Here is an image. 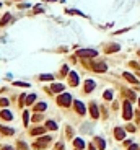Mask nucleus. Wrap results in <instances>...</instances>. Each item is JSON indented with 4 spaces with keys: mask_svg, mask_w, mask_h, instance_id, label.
<instances>
[{
    "mask_svg": "<svg viewBox=\"0 0 140 150\" xmlns=\"http://www.w3.org/2000/svg\"><path fill=\"white\" fill-rule=\"evenodd\" d=\"M69 83L72 86H77V85H78V75H77L75 72H70V75H69Z\"/></svg>",
    "mask_w": 140,
    "mask_h": 150,
    "instance_id": "nucleus-5",
    "label": "nucleus"
},
{
    "mask_svg": "<svg viewBox=\"0 0 140 150\" xmlns=\"http://www.w3.org/2000/svg\"><path fill=\"white\" fill-rule=\"evenodd\" d=\"M42 11V7H36L34 8V13H41Z\"/></svg>",
    "mask_w": 140,
    "mask_h": 150,
    "instance_id": "nucleus-32",
    "label": "nucleus"
},
{
    "mask_svg": "<svg viewBox=\"0 0 140 150\" xmlns=\"http://www.w3.org/2000/svg\"><path fill=\"white\" fill-rule=\"evenodd\" d=\"M0 132L2 134H7V135H11L15 130L11 129V127H5V126H0Z\"/></svg>",
    "mask_w": 140,
    "mask_h": 150,
    "instance_id": "nucleus-13",
    "label": "nucleus"
},
{
    "mask_svg": "<svg viewBox=\"0 0 140 150\" xmlns=\"http://www.w3.org/2000/svg\"><path fill=\"white\" fill-rule=\"evenodd\" d=\"M95 86H96V83L93 80H86L85 82V91H86V93L93 91V90H95Z\"/></svg>",
    "mask_w": 140,
    "mask_h": 150,
    "instance_id": "nucleus-8",
    "label": "nucleus"
},
{
    "mask_svg": "<svg viewBox=\"0 0 140 150\" xmlns=\"http://www.w3.org/2000/svg\"><path fill=\"white\" fill-rule=\"evenodd\" d=\"M90 150H95V147H90Z\"/></svg>",
    "mask_w": 140,
    "mask_h": 150,
    "instance_id": "nucleus-37",
    "label": "nucleus"
},
{
    "mask_svg": "<svg viewBox=\"0 0 140 150\" xmlns=\"http://www.w3.org/2000/svg\"><path fill=\"white\" fill-rule=\"evenodd\" d=\"M130 67H134V69H140V65L135 64V62H130Z\"/></svg>",
    "mask_w": 140,
    "mask_h": 150,
    "instance_id": "nucleus-31",
    "label": "nucleus"
},
{
    "mask_svg": "<svg viewBox=\"0 0 140 150\" xmlns=\"http://www.w3.org/2000/svg\"><path fill=\"white\" fill-rule=\"evenodd\" d=\"M8 20H10V15H5L3 18H2V25H5V23H7Z\"/></svg>",
    "mask_w": 140,
    "mask_h": 150,
    "instance_id": "nucleus-27",
    "label": "nucleus"
},
{
    "mask_svg": "<svg viewBox=\"0 0 140 150\" xmlns=\"http://www.w3.org/2000/svg\"><path fill=\"white\" fill-rule=\"evenodd\" d=\"M36 100V95H30L28 96V98H26V101H28V103H26V105H31V103H33V101Z\"/></svg>",
    "mask_w": 140,
    "mask_h": 150,
    "instance_id": "nucleus-22",
    "label": "nucleus"
},
{
    "mask_svg": "<svg viewBox=\"0 0 140 150\" xmlns=\"http://www.w3.org/2000/svg\"><path fill=\"white\" fill-rule=\"evenodd\" d=\"M93 70H95V72H106V70H108V65H106L104 62H100V64L93 65Z\"/></svg>",
    "mask_w": 140,
    "mask_h": 150,
    "instance_id": "nucleus-7",
    "label": "nucleus"
},
{
    "mask_svg": "<svg viewBox=\"0 0 140 150\" xmlns=\"http://www.w3.org/2000/svg\"><path fill=\"white\" fill-rule=\"evenodd\" d=\"M41 119H42V116H41V114H36L34 118H33V121H36V122H38V121H41Z\"/></svg>",
    "mask_w": 140,
    "mask_h": 150,
    "instance_id": "nucleus-29",
    "label": "nucleus"
},
{
    "mask_svg": "<svg viewBox=\"0 0 140 150\" xmlns=\"http://www.w3.org/2000/svg\"><path fill=\"white\" fill-rule=\"evenodd\" d=\"M23 121H25V126H28V122H30V114L28 113H23Z\"/></svg>",
    "mask_w": 140,
    "mask_h": 150,
    "instance_id": "nucleus-23",
    "label": "nucleus"
},
{
    "mask_svg": "<svg viewBox=\"0 0 140 150\" xmlns=\"http://www.w3.org/2000/svg\"><path fill=\"white\" fill-rule=\"evenodd\" d=\"M70 101H72V96L67 95V93H64V95H60L59 98H57V103H59L60 106H64V108L70 105Z\"/></svg>",
    "mask_w": 140,
    "mask_h": 150,
    "instance_id": "nucleus-2",
    "label": "nucleus"
},
{
    "mask_svg": "<svg viewBox=\"0 0 140 150\" xmlns=\"http://www.w3.org/2000/svg\"><path fill=\"white\" fill-rule=\"evenodd\" d=\"M20 149H21V150H28V147H26V145L23 144V142H20Z\"/></svg>",
    "mask_w": 140,
    "mask_h": 150,
    "instance_id": "nucleus-33",
    "label": "nucleus"
},
{
    "mask_svg": "<svg viewBox=\"0 0 140 150\" xmlns=\"http://www.w3.org/2000/svg\"><path fill=\"white\" fill-rule=\"evenodd\" d=\"M13 85H16V86H28V83H23V82H15Z\"/></svg>",
    "mask_w": 140,
    "mask_h": 150,
    "instance_id": "nucleus-28",
    "label": "nucleus"
},
{
    "mask_svg": "<svg viewBox=\"0 0 140 150\" xmlns=\"http://www.w3.org/2000/svg\"><path fill=\"white\" fill-rule=\"evenodd\" d=\"M73 144H75L77 149H85V142H83L81 139H75V142H73Z\"/></svg>",
    "mask_w": 140,
    "mask_h": 150,
    "instance_id": "nucleus-19",
    "label": "nucleus"
},
{
    "mask_svg": "<svg viewBox=\"0 0 140 150\" xmlns=\"http://www.w3.org/2000/svg\"><path fill=\"white\" fill-rule=\"evenodd\" d=\"M75 109H77V113H78V114H81V116L86 113V108H85V105H83L81 101H75Z\"/></svg>",
    "mask_w": 140,
    "mask_h": 150,
    "instance_id": "nucleus-6",
    "label": "nucleus"
},
{
    "mask_svg": "<svg viewBox=\"0 0 140 150\" xmlns=\"http://www.w3.org/2000/svg\"><path fill=\"white\" fill-rule=\"evenodd\" d=\"M127 129H129L130 132H135V127H134V126H129V127H127Z\"/></svg>",
    "mask_w": 140,
    "mask_h": 150,
    "instance_id": "nucleus-35",
    "label": "nucleus"
},
{
    "mask_svg": "<svg viewBox=\"0 0 140 150\" xmlns=\"http://www.w3.org/2000/svg\"><path fill=\"white\" fill-rule=\"evenodd\" d=\"M139 103H140V100H139Z\"/></svg>",
    "mask_w": 140,
    "mask_h": 150,
    "instance_id": "nucleus-38",
    "label": "nucleus"
},
{
    "mask_svg": "<svg viewBox=\"0 0 140 150\" xmlns=\"http://www.w3.org/2000/svg\"><path fill=\"white\" fill-rule=\"evenodd\" d=\"M122 93H124L127 98H130V100H135V93H134V91H130V90H122Z\"/></svg>",
    "mask_w": 140,
    "mask_h": 150,
    "instance_id": "nucleus-20",
    "label": "nucleus"
},
{
    "mask_svg": "<svg viewBox=\"0 0 140 150\" xmlns=\"http://www.w3.org/2000/svg\"><path fill=\"white\" fill-rule=\"evenodd\" d=\"M90 111H91V116L93 118H98L100 116V111H98V106H96V103H91V106H90Z\"/></svg>",
    "mask_w": 140,
    "mask_h": 150,
    "instance_id": "nucleus-11",
    "label": "nucleus"
},
{
    "mask_svg": "<svg viewBox=\"0 0 140 150\" xmlns=\"http://www.w3.org/2000/svg\"><path fill=\"white\" fill-rule=\"evenodd\" d=\"M50 90L54 91V93H60V91L64 90V85H62V83H54V85H52V88H50Z\"/></svg>",
    "mask_w": 140,
    "mask_h": 150,
    "instance_id": "nucleus-15",
    "label": "nucleus"
},
{
    "mask_svg": "<svg viewBox=\"0 0 140 150\" xmlns=\"http://www.w3.org/2000/svg\"><path fill=\"white\" fill-rule=\"evenodd\" d=\"M114 135H116V139L117 140H122L125 137V132L122 129H120V127H116V130H114Z\"/></svg>",
    "mask_w": 140,
    "mask_h": 150,
    "instance_id": "nucleus-10",
    "label": "nucleus"
},
{
    "mask_svg": "<svg viewBox=\"0 0 140 150\" xmlns=\"http://www.w3.org/2000/svg\"><path fill=\"white\" fill-rule=\"evenodd\" d=\"M77 54L80 55V57H95V55H98V51H95V49H80Z\"/></svg>",
    "mask_w": 140,
    "mask_h": 150,
    "instance_id": "nucleus-1",
    "label": "nucleus"
},
{
    "mask_svg": "<svg viewBox=\"0 0 140 150\" xmlns=\"http://www.w3.org/2000/svg\"><path fill=\"white\" fill-rule=\"evenodd\" d=\"M2 150H13V149H11V147H3Z\"/></svg>",
    "mask_w": 140,
    "mask_h": 150,
    "instance_id": "nucleus-36",
    "label": "nucleus"
},
{
    "mask_svg": "<svg viewBox=\"0 0 140 150\" xmlns=\"http://www.w3.org/2000/svg\"><path fill=\"white\" fill-rule=\"evenodd\" d=\"M120 47H119V44H111V46H108L106 47V52L108 54H111V52H116V51H119Z\"/></svg>",
    "mask_w": 140,
    "mask_h": 150,
    "instance_id": "nucleus-14",
    "label": "nucleus"
},
{
    "mask_svg": "<svg viewBox=\"0 0 140 150\" xmlns=\"http://www.w3.org/2000/svg\"><path fill=\"white\" fill-rule=\"evenodd\" d=\"M0 106H8V100H3V98H0Z\"/></svg>",
    "mask_w": 140,
    "mask_h": 150,
    "instance_id": "nucleus-25",
    "label": "nucleus"
},
{
    "mask_svg": "<svg viewBox=\"0 0 140 150\" xmlns=\"http://www.w3.org/2000/svg\"><path fill=\"white\" fill-rule=\"evenodd\" d=\"M132 118V106H130V101H124V119L129 121Z\"/></svg>",
    "mask_w": 140,
    "mask_h": 150,
    "instance_id": "nucleus-3",
    "label": "nucleus"
},
{
    "mask_svg": "<svg viewBox=\"0 0 140 150\" xmlns=\"http://www.w3.org/2000/svg\"><path fill=\"white\" fill-rule=\"evenodd\" d=\"M47 106H46V103H38V105L34 106V111H44Z\"/></svg>",
    "mask_w": 140,
    "mask_h": 150,
    "instance_id": "nucleus-21",
    "label": "nucleus"
},
{
    "mask_svg": "<svg viewBox=\"0 0 140 150\" xmlns=\"http://www.w3.org/2000/svg\"><path fill=\"white\" fill-rule=\"evenodd\" d=\"M95 145H98V149H100V150H104V147H106L104 140L101 139V137H96V139H95Z\"/></svg>",
    "mask_w": 140,
    "mask_h": 150,
    "instance_id": "nucleus-12",
    "label": "nucleus"
},
{
    "mask_svg": "<svg viewBox=\"0 0 140 150\" xmlns=\"http://www.w3.org/2000/svg\"><path fill=\"white\" fill-rule=\"evenodd\" d=\"M67 72H69V69H67V65H65L64 69H62V75H65V74H67Z\"/></svg>",
    "mask_w": 140,
    "mask_h": 150,
    "instance_id": "nucleus-34",
    "label": "nucleus"
},
{
    "mask_svg": "<svg viewBox=\"0 0 140 150\" xmlns=\"http://www.w3.org/2000/svg\"><path fill=\"white\" fill-rule=\"evenodd\" d=\"M46 129L55 130V129H57V124H55L54 121H47V122H46Z\"/></svg>",
    "mask_w": 140,
    "mask_h": 150,
    "instance_id": "nucleus-17",
    "label": "nucleus"
},
{
    "mask_svg": "<svg viewBox=\"0 0 140 150\" xmlns=\"http://www.w3.org/2000/svg\"><path fill=\"white\" fill-rule=\"evenodd\" d=\"M44 127H34V129H31V135H39V134H44Z\"/></svg>",
    "mask_w": 140,
    "mask_h": 150,
    "instance_id": "nucleus-16",
    "label": "nucleus"
},
{
    "mask_svg": "<svg viewBox=\"0 0 140 150\" xmlns=\"http://www.w3.org/2000/svg\"><path fill=\"white\" fill-rule=\"evenodd\" d=\"M111 98H112V93H111V91H106V93H104V100H111Z\"/></svg>",
    "mask_w": 140,
    "mask_h": 150,
    "instance_id": "nucleus-26",
    "label": "nucleus"
},
{
    "mask_svg": "<svg viewBox=\"0 0 140 150\" xmlns=\"http://www.w3.org/2000/svg\"><path fill=\"white\" fill-rule=\"evenodd\" d=\"M129 150H139V145H137V144H132L129 147Z\"/></svg>",
    "mask_w": 140,
    "mask_h": 150,
    "instance_id": "nucleus-30",
    "label": "nucleus"
},
{
    "mask_svg": "<svg viewBox=\"0 0 140 150\" xmlns=\"http://www.w3.org/2000/svg\"><path fill=\"white\" fill-rule=\"evenodd\" d=\"M124 78H125L127 82H130V83H135V85L139 83L137 77H134V75H132V74H129V72H124Z\"/></svg>",
    "mask_w": 140,
    "mask_h": 150,
    "instance_id": "nucleus-9",
    "label": "nucleus"
},
{
    "mask_svg": "<svg viewBox=\"0 0 140 150\" xmlns=\"http://www.w3.org/2000/svg\"><path fill=\"white\" fill-rule=\"evenodd\" d=\"M54 77L52 75H49V74H46V75H41V80H52Z\"/></svg>",
    "mask_w": 140,
    "mask_h": 150,
    "instance_id": "nucleus-24",
    "label": "nucleus"
},
{
    "mask_svg": "<svg viewBox=\"0 0 140 150\" xmlns=\"http://www.w3.org/2000/svg\"><path fill=\"white\" fill-rule=\"evenodd\" d=\"M49 140H50V137H42V139H39V140H38V142L34 144V149H42V147H46Z\"/></svg>",
    "mask_w": 140,
    "mask_h": 150,
    "instance_id": "nucleus-4",
    "label": "nucleus"
},
{
    "mask_svg": "<svg viewBox=\"0 0 140 150\" xmlns=\"http://www.w3.org/2000/svg\"><path fill=\"white\" fill-rule=\"evenodd\" d=\"M0 116H2L3 119H7V121H10L11 118H13V116H11V113H10V111H2V113H0Z\"/></svg>",
    "mask_w": 140,
    "mask_h": 150,
    "instance_id": "nucleus-18",
    "label": "nucleus"
}]
</instances>
